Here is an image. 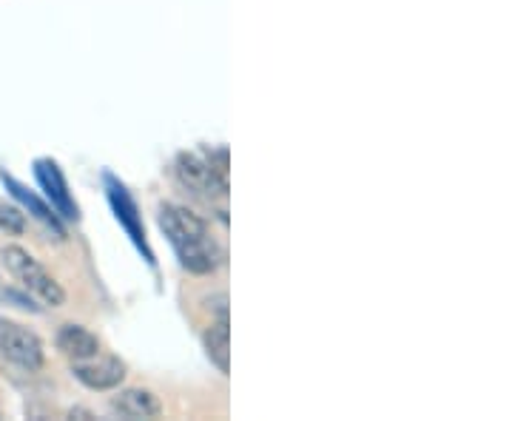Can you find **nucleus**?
Instances as JSON below:
<instances>
[{"instance_id":"obj_1","label":"nucleus","mask_w":512,"mask_h":421,"mask_svg":"<svg viewBox=\"0 0 512 421\" xmlns=\"http://www.w3.org/2000/svg\"><path fill=\"white\" fill-rule=\"evenodd\" d=\"M157 222L188 274L208 276L220 268L222 257H225L220 242L214 239L208 222L200 220L194 211H188L185 205H177V202H165L160 205Z\"/></svg>"},{"instance_id":"obj_2","label":"nucleus","mask_w":512,"mask_h":421,"mask_svg":"<svg viewBox=\"0 0 512 421\" xmlns=\"http://www.w3.org/2000/svg\"><path fill=\"white\" fill-rule=\"evenodd\" d=\"M0 262H3V268L12 274V279L18 282L20 288L32 293L35 299H40L46 308H63L66 305L63 285L26 248H20V245H3L0 248Z\"/></svg>"},{"instance_id":"obj_3","label":"nucleus","mask_w":512,"mask_h":421,"mask_svg":"<svg viewBox=\"0 0 512 421\" xmlns=\"http://www.w3.org/2000/svg\"><path fill=\"white\" fill-rule=\"evenodd\" d=\"M0 356L9 359L12 365L23 367L29 373H35L46 362V353H43V342L40 336L32 333L29 328H23L18 322H9L0 316Z\"/></svg>"},{"instance_id":"obj_4","label":"nucleus","mask_w":512,"mask_h":421,"mask_svg":"<svg viewBox=\"0 0 512 421\" xmlns=\"http://www.w3.org/2000/svg\"><path fill=\"white\" fill-rule=\"evenodd\" d=\"M103 183H106V197H109V205H111V211H114V217H117V222L123 225V231L128 234V239L140 248V254L146 257V262L154 265V254H151V248H148L143 217H140V208H137L134 197L128 194L126 185L120 183L114 174H106V177H103Z\"/></svg>"},{"instance_id":"obj_5","label":"nucleus","mask_w":512,"mask_h":421,"mask_svg":"<svg viewBox=\"0 0 512 421\" xmlns=\"http://www.w3.org/2000/svg\"><path fill=\"white\" fill-rule=\"evenodd\" d=\"M177 177L183 180L185 188H191L194 194H200L208 202L214 197H220V200L228 197V177H222L220 171L208 160H202L200 154H180Z\"/></svg>"},{"instance_id":"obj_6","label":"nucleus","mask_w":512,"mask_h":421,"mask_svg":"<svg viewBox=\"0 0 512 421\" xmlns=\"http://www.w3.org/2000/svg\"><path fill=\"white\" fill-rule=\"evenodd\" d=\"M35 177L40 188H43V194H46V200L49 205L55 208V214H60L63 220H80V211H77V202L72 200V194H69V183H66V177H63V171H60V165L55 160H49V157H43V160H37L35 163Z\"/></svg>"},{"instance_id":"obj_7","label":"nucleus","mask_w":512,"mask_h":421,"mask_svg":"<svg viewBox=\"0 0 512 421\" xmlns=\"http://www.w3.org/2000/svg\"><path fill=\"white\" fill-rule=\"evenodd\" d=\"M72 376L89 390H114V387L123 385L126 379V362L117 359V356H103L97 353L94 359H86V362H74Z\"/></svg>"},{"instance_id":"obj_8","label":"nucleus","mask_w":512,"mask_h":421,"mask_svg":"<svg viewBox=\"0 0 512 421\" xmlns=\"http://www.w3.org/2000/svg\"><path fill=\"white\" fill-rule=\"evenodd\" d=\"M109 410L114 416H120V419H157L163 413V404H160V399L151 390L128 387V390H120L117 396H111Z\"/></svg>"},{"instance_id":"obj_9","label":"nucleus","mask_w":512,"mask_h":421,"mask_svg":"<svg viewBox=\"0 0 512 421\" xmlns=\"http://www.w3.org/2000/svg\"><path fill=\"white\" fill-rule=\"evenodd\" d=\"M55 345L72 362H86V359H94L97 353H103V345L92 330L83 325H72V322L57 330Z\"/></svg>"},{"instance_id":"obj_10","label":"nucleus","mask_w":512,"mask_h":421,"mask_svg":"<svg viewBox=\"0 0 512 421\" xmlns=\"http://www.w3.org/2000/svg\"><path fill=\"white\" fill-rule=\"evenodd\" d=\"M0 180H3V185L9 188V194H12V197H15V200H18L23 208H29V211H32V214H35L37 220L43 222V225H49L57 237L66 239V228H63V222H60V217H57L52 205H46L43 200H37L35 191H29L26 185L20 183V180H15L12 174H6V171H0Z\"/></svg>"},{"instance_id":"obj_11","label":"nucleus","mask_w":512,"mask_h":421,"mask_svg":"<svg viewBox=\"0 0 512 421\" xmlns=\"http://www.w3.org/2000/svg\"><path fill=\"white\" fill-rule=\"evenodd\" d=\"M205 353L208 359L217 365L220 373L231 370V325H228V313H222L220 322H214L205 330Z\"/></svg>"},{"instance_id":"obj_12","label":"nucleus","mask_w":512,"mask_h":421,"mask_svg":"<svg viewBox=\"0 0 512 421\" xmlns=\"http://www.w3.org/2000/svg\"><path fill=\"white\" fill-rule=\"evenodd\" d=\"M0 228H6L9 234H23L26 231V220H23V214H20L18 208L0 202Z\"/></svg>"}]
</instances>
